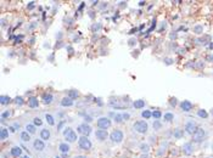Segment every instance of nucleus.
Returning <instances> with one entry per match:
<instances>
[{
	"mask_svg": "<svg viewBox=\"0 0 213 158\" xmlns=\"http://www.w3.org/2000/svg\"><path fill=\"white\" fill-rule=\"evenodd\" d=\"M133 128L136 132H139V134H145L147 131V129H149V125H147V123L145 120H138L134 123Z\"/></svg>",
	"mask_w": 213,
	"mask_h": 158,
	"instance_id": "nucleus-1",
	"label": "nucleus"
},
{
	"mask_svg": "<svg viewBox=\"0 0 213 158\" xmlns=\"http://www.w3.org/2000/svg\"><path fill=\"white\" fill-rule=\"evenodd\" d=\"M110 137H111V141H112V142H114V144H121L122 141H123L124 135H123V132H122L121 130H113V131L111 132Z\"/></svg>",
	"mask_w": 213,
	"mask_h": 158,
	"instance_id": "nucleus-2",
	"label": "nucleus"
},
{
	"mask_svg": "<svg viewBox=\"0 0 213 158\" xmlns=\"http://www.w3.org/2000/svg\"><path fill=\"white\" fill-rule=\"evenodd\" d=\"M204 136H206V131H204V129L197 128L196 131L192 134V140H194V142H201V141H203Z\"/></svg>",
	"mask_w": 213,
	"mask_h": 158,
	"instance_id": "nucleus-3",
	"label": "nucleus"
},
{
	"mask_svg": "<svg viewBox=\"0 0 213 158\" xmlns=\"http://www.w3.org/2000/svg\"><path fill=\"white\" fill-rule=\"evenodd\" d=\"M63 136L68 142H75L77 140V134L75 132V130H72L71 128H66L63 130Z\"/></svg>",
	"mask_w": 213,
	"mask_h": 158,
	"instance_id": "nucleus-4",
	"label": "nucleus"
},
{
	"mask_svg": "<svg viewBox=\"0 0 213 158\" xmlns=\"http://www.w3.org/2000/svg\"><path fill=\"white\" fill-rule=\"evenodd\" d=\"M96 123H97V127H99V129H105L106 130L107 128L111 127V120L107 117H100V118H97Z\"/></svg>",
	"mask_w": 213,
	"mask_h": 158,
	"instance_id": "nucleus-5",
	"label": "nucleus"
},
{
	"mask_svg": "<svg viewBox=\"0 0 213 158\" xmlns=\"http://www.w3.org/2000/svg\"><path fill=\"white\" fill-rule=\"evenodd\" d=\"M78 145L82 149H84V151H87V149H90L92 148V142H90V140L87 137V136H82L79 137L78 140Z\"/></svg>",
	"mask_w": 213,
	"mask_h": 158,
	"instance_id": "nucleus-6",
	"label": "nucleus"
},
{
	"mask_svg": "<svg viewBox=\"0 0 213 158\" xmlns=\"http://www.w3.org/2000/svg\"><path fill=\"white\" fill-rule=\"evenodd\" d=\"M77 131L83 136H88L90 132H92V128H90V125H88L87 123H83V124H80V125L77 127Z\"/></svg>",
	"mask_w": 213,
	"mask_h": 158,
	"instance_id": "nucleus-7",
	"label": "nucleus"
},
{
	"mask_svg": "<svg viewBox=\"0 0 213 158\" xmlns=\"http://www.w3.org/2000/svg\"><path fill=\"white\" fill-rule=\"evenodd\" d=\"M185 131L187 132V134H194V132L196 131V124H195L194 120L186 122V124H185Z\"/></svg>",
	"mask_w": 213,
	"mask_h": 158,
	"instance_id": "nucleus-8",
	"label": "nucleus"
},
{
	"mask_svg": "<svg viewBox=\"0 0 213 158\" xmlns=\"http://www.w3.org/2000/svg\"><path fill=\"white\" fill-rule=\"evenodd\" d=\"M95 136L99 139L100 141H104V140L107 139L109 132H107V130H105V129H99V130L95 131Z\"/></svg>",
	"mask_w": 213,
	"mask_h": 158,
	"instance_id": "nucleus-9",
	"label": "nucleus"
},
{
	"mask_svg": "<svg viewBox=\"0 0 213 158\" xmlns=\"http://www.w3.org/2000/svg\"><path fill=\"white\" fill-rule=\"evenodd\" d=\"M183 152L185 153V154H191L192 152H194V145L191 144V142H186V144H184L183 145Z\"/></svg>",
	"mask_w": 213,
	"mask_h": 158,
	"instance_id": "nucleus-10",
	"label": "nucleus"
},
{
	"mask_svg": "<svg viewBox=\"0 0 213 158\" xmlns=\"http://www.w3.org/2000/svg\"><path fill=\"white\" fill-rule=\"evenodd\" d=\"M180 107H182V110L184 112H190L191 108H192V103L190 101H187V100H185V101H183L182 103H180Z\"/></svg>",
	"mask_w": 213,
	"mask_h": 158,
	"instance_id": "nucleus-11",
	"label": "nucleus"
},
{
	"mask_svg": "<svg viewBox=\"0 0 213 158\" xmlns=\"http://www.w3.org/2000/svg\"><path fill=\"white\" fill-rule=\"evenodd\" d=\"M33 146H34V148L37 149V151H44V148H45V144L43 142V140H36L34 142H33Z\"/></svg>",
	"mask_w": 213,
	"mask_h": 158,
	"instance_id": "nucleus-12",
	"label": "nucleus"
},
{
	"mask_svg": "<svg viewBox=\"0 0 213 158\" xmlns=\"http://www.w3.org/2000/svg\"><path fill=\"white\" fill-rule=\"evenodd\" d=\"M28 106L31 107V108H36V107H38V106H39V101H38V98H37V97H34V96L29 97V98H28Z\"/></svg>",
	"mask_w": 213,
	"mask_h": 158,
	"instance_id": "nucleus-13",
	"label": "nucleus"
},
{
	"mask_svg": "<svg viewBox=\"0 0 213 158\" xmlns=\"http://www.w3.org/2000/svg\"><path fill=\"white\" fill-rule=\"evenodd\" d=\"M73 105V100L71 98V97H63L62 98V101H61V106H63V107H71Z\"/></svg>",
	"mask_w": 213,
	"mask_h": 158,
	"instance_id": "nucleus-14",
	"label": "nucleus"
},
{
	"mask_svg": "<svg viewBox=\"0 0 213 158\" xmlns=\"http://www.w3.org/2000/svg\"><path fill=\"white\" fill-rule=\"evenodd\" d=\"M21 154H22V149H21V147L15 146V147L11 148V156H13V157H20Z\"/></svg>",
	"mask_w": 213,
	"mask_h": 158,
	"instance_id": "nucleus-15",
	"label": "nucleus"
},
{
	"mask_svg": "<svg viewBox=\"0 0 213 158\" xmlns=\"http://www.w3.org/2000/svg\"><path fill=\"white\" fill-rule=\"evenodd\" d=\"M59 148H60V151L62 153H68V151H70V145L67 142H61L60 146H59Z\"/></svg>",
	"mask_w": 213,
	"mask_h": 158,
	"instance_id": "nucleus-16",
	"label": "nucleus"
},
{
	"mask_svg": "<svg viewBox=\"0 0 213 158\" xmlns=\"http://www.w3.org/2000/svg\"><path fill=\"white\" fill-rule=\"evenodd\" d=\"M42 98H43V102L45 105H49V103L53 102V95L51 94H44Z\"/></svg>",
	"mask_w": 213,
	"mask_h": 158,
	"instance_id": "nucleus-17",
	"label": "nucleus"
},
{
	"mask_svg": "<svg viewBox=\"0 0 213 158\" xmlns=\"http://www.w3.org/2000/svg\"><path fill=\"white\" fill-rule=\"evenodd\" d=\"M40 136H42L43 140H49V139H50V130L43 129L42 131H40Z\"/></svg>",
	"mask_w": 213,
	"mask_h": 158,
	"instance_id": "nucleus-18",
	"label": "nucleus"
},
{
	"mask_svg": "<svg viewBox=\"0 0 213 158\" xmlns=\"http://www.w3.org/2000/svg\"><path fill=\"white\" fill-rule=\"evenodd\" d=\"M0 102H1V105H7L11 102V97L7 96V95H1V97H0Z\"/></svg>",
	"mask_w": 213,
	"mask_h": 158,
	"instance_id": "nucleus-19",
	"label": "nucleus"
},
{
	"mask_svg": "<svg viewBox=\"0 0 213 158\" xmlns=\"http://www.w3.org/2000/svg\"><path fill=\"white\" fill-rule=\"evenodd\" d=\"M21 140L24 141V142H27V141L31 140V134L28 131H22L21 132Z\"/></svg>",
	"mask_w": 213,
	"mask_h": 158,
	"instance_id": "nucleus-20",
	"label": "nucleus"
},
{
	"mask_svg": "<svg viewBox=\"0 0 213 158\" xmlns=\"http://www.w3.org/2000/svg\"><path fill=\"white\" fill-rule=\"evenodd\" d=\"M133 106L135 107V108H143V107L145 106V101H143V100H136V101H134Z\"/></svg>",
	"mask_w": 213,
	"mask_h": 158,
	"instance_id": "nucleus-21",
	"label": "nucleus"
},
{
	"mask_svg": "<svg viewBox=\"0 0 213 158\" xmlns=\"http://www.w3.org/2000/svg\"><path fill=\"white\" fill-rule=\"evenodd\" d=\"M7 136H9V130L5 129V128H3L1 131H0V139H1V140H5Z\"/></svg>",
	"mask_w": 213,
	"mask_h": 158,
	"instance_id": "nucleus-22",
	"label": "nucleus"
},
{
	"mask_svg": "<svg viewBox=\"0 0 213 158\" xmlns=\"http://www.w3.org/2000/svg\"><path fill=\"white\" fill-rule=\"evenodd\" d=\"M26 131H28L29 134H34L36 132V125H33V124H27Z\"/></svg>",
	"mask_w": 213,
	"mask_h": 158,
	"instance_id": "nucleus-23",
	"label": "nucleus"
},
{
	"mask_svg": "<svg viewBox=\"0 0 213 158\" xmlns=\"http://www.w3.org/2000/svg\"><path fill=\"white\" fill-rule=\"evenodd\" d=\"M163 118H165L166 122H172L174 119V115L172 114L170 112H167V113H165V115H163Z\"/></svg>",
	"mask_w": 213,
	"mask_h": 158,
	"instance_id": "nucleus-24",
	"label": "nucleus"
},
{
	"mask_svg": "<svg viewBox=\"0 0 213 158\" xmlns=\"http://www.w3.org/2000/svg\"><path fill=\"white\" fill-rule=\"evenodd\" d=\"M184 134V130H180V129H175L174 130V137L175 139H180Z\"/></svg>",
	"mask_w": 213,
	"mask_h": 158,
	"instance_id": "nucleus-25",
	"label": "nucleus"
},
{
	"mask_svg": "<svg viewBox=\"0 0 213 158\" xmlns=\"http://www.w3.org/2000/svg\"><path fill=\"white\" fill-rule=\"evenodd\" d=\"M68 97H71L72 100H75V98L78 97V93L76 90H71V91H68Z\"/></svg>",
	"mask_w": 213,
	"mask_h": 158,
	"instance_id": "nucleus-26",
	"label": "nucleus"
},
{
	"mask_svg": "<svg viewBox=\"0 0 213 158\" xmlns=\"http://www.w3.org/2000/svg\"><path fill=\"white\" fill-rule=\"evenodd\" d=\"M114 122H116V123H122V122H123V115L119 114V113H116V114H114Z\"/></svg>",
	"mask_w": 213,
	"mask_h": 158,
	"instance_id": "nucleus-27",
	"label": "nucleus"
},
{
	"mask_svg": "<svg viewBox=\"0 0 213 158\" xmlns=\"http://www.w3.org/2000/svg\"><path fill=\"white\" fill-rule=\"evenodd\" d=\"M45 118H46V122L50 124V125H55V120H54V118H53V115H50V114H46L45 115Z\"/></svg>",
	"mask_w": 213,
	"mask_h": 158,
	"instance_id": "nucleus-28",
	"label": "nucleus"
},
{
	"mask_svg": "<svg viewBox=\"0 0 213 158\" xmlns=\"http://www.w3.org/2000/svg\"><path fill=\"white\" fill-rule=\"evenodd\" d=\"M140 149H141L143 153H147L150 148H149V145H147V144H141V145H140Z\"/></svg>",
	"mask_w": 213,
	"mask_h": 158,
	"instance_id": "nucleus-29",
	"label": "nucleus"
},
{
	"mask_svg": "<svg viewBox=\"0 0 213 158\" xmlns=\"http://www.w3.org/2000/svg\"><path fill=\"white\" fill-rule=\"evenodd\" d=\"M197 114L200 115L201 118H207V117H208V113L204 111V110H199V111H197Z\"/></svg>",
	"mask_w": 213,
	"mask_h": 158,
	"instance_id": "nucleus-30",
	"label": "nucleus"
},
{
	"mask_svg": "<svg viewBox=\"0 0 213 158\" xmlns=\"http://www.w3.org/2000/svg\"><path fill=\"white\" fill-rule=\"evenodd\" d=\"M194 32H195V33H197V34H201V33L203 32V27H202V26H200V24H197V26H195V27H194Z\"/></svg>",
	"mask_w": 213,
	"mask_h": 158,
	"instance_id": "nucleus-31",
	"label": "nucleus"
},
{
	"mask_svg": "<svg viewBox=\"0 0 213 158\" xmlns=\"http://www.w3.org/2000/svg\"><path fill=\"white\" fill-rule=\"evenodd\" d=\"M141 115H143V118H145V119H149L151 115H152V113L150 112V111H143L141 112Z\"/></svg>",
	"mask_w": 213,
	"mask_h": 158,
	"instance_id": "nucleus-32",
	"label": "nucleus"
},
{
	"mask_svg": "<svg viewBox=\"0 0 213 158\" xmlns=\"http://www.w3.org/2000/svg\"><path fill=\"white\" fill-rule=\"evenodd\" d=\"M11 114H12V113H11V111H5V112L1 114V119L4 120V119H6V118H10V117H11Z\"/></svg>",
	"mask_w": 213,
	"mask_h": 158,
	"instance_id": "nucleus-33",
	"label": "nucleus"
},
{
	"mask_svg": "<svg viewBox=\"0 0 213 158\" xmlns=\"http://www.w3.org/2000/svg\"><path fill=\"white\" fill-rule=\"evenodd\" d=\"M152 117L156 118V119H158V118L162 117V113H161L160 111H153V112H152Z\"/></svg>",
	"mask_w": 213,
	"mask_h": 158,
	"instance_id": "nucleus-34",
	"label": "nucleus"
},
{
	"mask_svg": "<svg viewBox=\"0 0 213 158\" xmlns=\"http://www.w3.org/2000/svg\"><path fill=\"white\" fill-rule=\"evenodd\" d=\"M161 127H162V125H161V123H160L158 120H155V122H153V129H155V130L161 129Z\"/></svg>",
	"mask_w": 213,
	"mask_h": 158,
	"instance_id": "nucleus-35",
	"label": "nucleus"
},
{
	"mask_svg": "<svg viewBox=\"0 0 213 158\" xmlns=\"http://www.w3.org/2000/svg\"><path fill=\"white\" fill-rule=\"evenodd\" d=\"M33 123H34V125H38V127H40V125H42V124H43L42 119H40V118H38V117H37V118H34V122H33Z\"/></svg>",
	"mask_w": 213,
	"mask_h": 158,
	"instance_id": "nucleus-36",
	"label": "nucleus"
},
{
	"mask_svg": "<svg viewBox=\"0 0 213 158\" xmlns=\"http://www.w3.org/2000/svg\"><path fill=\"white\" fill-rule=\"evenodd\" d=\"M15 102L21 106V105H23V98H22L21 96H20V97H16V98H15Z\"/></svg>",
	"mask_w": 213,
	"mask_h": 158,
	"instance_id": "nucleus-37",
	"label": "nucleus"
},
{
	"mask_svg": "<svg viewBox=\"0 0 213 158\" xmlns=\"http://www.w3.org/2000/svg\"><path fill=\"white\" fill-rule=\"evenodd\" d=\"M128 44H129V46H134V45L136 44V39H134V38L130 39V40L128 41Z\"/></svg>",
	"mask_w": 213,
	"mask_h": 158,
	"instance_id": "nucleus-38",
	"label": "nucleus"
},
{
	"mask_svg": "<svg viewBox=\"0 0 213 158\" xmlns=\"http://www.w3.org/2000/svg\"><path fill=\"white\" fill-rule=\"evenodd\" d=\"M100 28H101V24H100V23H99V24H95V26L93 27L94 30H97V29H100Z\"/></svg>",
	"mask_w": 213,
	"mask_h": 158,
	"instance_id": "nucleus-39",
	"label": "nucleus"
},
{
	"mask_svg": "<svg viewBox=\"0 0 213 158\" xmlns=\"http://www.w3.org/2000/svg\"><path fill=\"white\" fill-rule=\"evenodd\" d=\"M122 115H123V120H124V119H129V117H130L128 113H122Z\"/></svg>",
	"mask_w": 213,
	"mask_h": 158,
	"instance_id": "nucleus-40",
	"label": "nucleus"
},
{
	"mask_svg": "<svg viewBox=\"0 0 213 158\" xmlns=\"http://www.w3.org/2000/svg\"><path fill=\"white\" fill-rule=\"evenodd\" d=\"M170 105H172V106H175V105H177V100H175V98H172V100H170Z\"/></svg>",
	"mask_w": 213,
	"mask_h": 158,
	"instance_id": "nucleus-41",
	"label": "nucleus"
},
{
	"mask_svg": "<svg viewBox=\"0 0 213 158\" xmlns=\"http://www.w3.org/2000/svg\"><path fill=\"white\" fill-rule=\"evenodd\" d=\"M33 7H34V3L32 1V3H29V5H28V9H29V10H32Z\"/></svg>",
	"mask_w": 213,
	"mask_h": 158,
	"instance_id": "nucleus-42",
	"label": "nucleus"
},
{
	"mask_svg": "<svg viewBox=\"0 0 213 158\" xmlns=\"http://www.w3.org/2000/svg\"><path fill=\"white\" fill-rule=\"evenodd\" d=\"M165 61H166L167 64H170L172 62H173V60H172V59H165Z\"/></svg>",
	"mask_w": 213,
	"mask_h": 158,
	"instance_id": "nucleus-43",
	"label": "nucleus"
},
{
	"mask_svg": "<svg viewBox=\"0 0 213 158\" xmlns=\"http://www.w3.org/2000/svg\"><path fill=\"white\" fill-rule=\"evenodd\" d=\"M85 120L87 122H92L93 119H92V117H90V115H85Z\"/></svg>",
	"mask_w": 213,
	"mask_h": 158,
	"instance_id": "nucleus-44",
	"label": "nucleus"
},
{
	"mask_svg": "<svg viewBox=\"0 0 213 158\" xmlns=\"http://www.w3.org/2000/svg\"><path fill=\"white\" fill-rule=\"evenodd\" d=\"M67 49H68V51H70V54H73V49H72L71 46H68Z\"/></svg>",
	"mask_w": 213,
	"mask_h": 158,
	"instance_id": "nucleus-45",
	"label": "nucleus"
},
{
	"mask_svg": "<svg viewBox=\"0 0 213 158\" xmlns=\"http://www.w3.org/2000/svg\"><path fill=\"white\" fill-rule=\"evenodd\" d=\"M75 158H87V157L85 156H76Z\"/></svg>",
	"mask_w": 213,
	"mask_h": 158,
	"instance_id": "nucleus-46",
	"label": "nucleus"
},
{
	"mask_svg": "<svg viewBox=\"0 0 213 158\" xmlns=\"http://www.w3.org/2000/svg\"><path fill=\"white\" fill-rule=\"evenodd\" d=\"M10 131H11V132H15V128H12V127H10Z\"/></svg>",
	"mask_w": 213,
	"mask_h": 158,
	"instance_id": "nucleus-47",
	"label": "nucleus"
},
{
	"mask_svg": "<svg viewBox=\"0 0 213 158\" xmlns=\"http://www.w3.org/2000/svg\"><path fill=\"white\" fill-rule=\"evenodd\" d=\"M139 5H140V6H144V5H145V3H144V1H140V3H139Z\"/></svg>",
	"mask_w": 213,
	"mask_h": 158,
	"instance_id": "nucleus-48",
	"label": "nucleus"
},
{
	"mask_svg": "<svg viewBox=\"0 0 213 158\" xmlns=\"http://www.w3.org/2000/svg\"><path fill=\"white\" fill-rule=\"evenodd\" d=\"M141 158H149V157H147V154H143Z\"/></svg>",
	"mask_w": 213,
	"mask_h": 158,
	"instance_id": "nucleus-49",
	"label": "nucleus"
},
{
	"mask_svg": "<svg viewBox=\"0 0 213 158\" xmlns=\"http://www.w3.org/2000/svg\"><path fill=\"white\" fill-rule=\"evenodd\" d=\"M21 158H29V157H28V156H22Z\"/></svg>",
	"mask_w": 213,
	"mask_h": 158,
	"instance_id": "nucleus-50",
	"label": "nucleus"
},
{
	"mask_svg": "<svg viewBox=\"0 0 213 158\" xmlns=\"http://www.w3.org/2000/svg\"><path fill=\"white\" fill-rule=\"evenodd\" d=\"M212 149H213V144H212Z\"/></svg>",
	"mask_w": 213,
	"mask_h": 158,
	"instance_id": "nucleus-51",
	"label": "nucleus"
},
{
	"mask_svg": "<svg viewBox=\"0 0 213 158\" xmlns=\"http://www.w3.org/2000/svg\"><path fill=\"white\" fill-rule=\"evenodd\" d=\"M122 158H124V157H122Z\"/></svg>",
	"mask_w": 213,
	"mask_h": 158,
	"instance_id": "nucleus-52",
	"label": "nucleus"
}]
</instances>
